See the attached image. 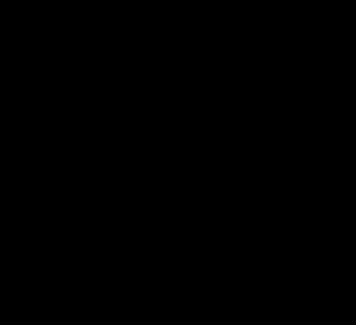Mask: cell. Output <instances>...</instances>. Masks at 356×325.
Here are the masks:
<instances>
[]
</instances>
